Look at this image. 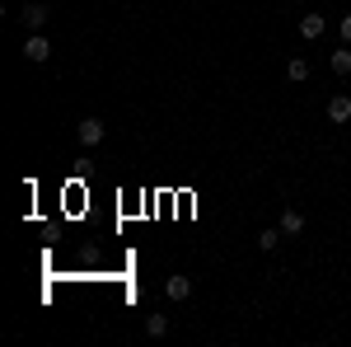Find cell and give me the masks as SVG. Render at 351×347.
<instances>
[{"label": "cell", "instance_id": "cell-8", "mask_svg": "<svg viewBox=\"0 0 351 347\" xmlns=\"http://www.w3.org/2000/svg\"><path fill=\"white\" fill-rule=\"evenodd\" d=\"M286 80H291V85L309 80V61H304V56H291V61H286Z\"/></svg>", "mask_w": 351, "mask_h": 347}, {"label": "cell", "instance_id": "cell-7", "mask_svg": "<svg viewBox=\"0 0 351 347\" xmlns=\"http://www.w3.org/2000/svg\"><path fill=\"white\" fill-rule=\"evenodd\" d=\"M19 19H24L28 33H38V28L47 24V10H43V5H24V14H19Z\"/></svg>", "mask_w": 351, "mask_h": 347}, {"label": "cell", "instance_id": "cell-10", "mask_svg": "<svg viewBox=\"0 0 351 347\" xmlns=\"http://www.w3.org/2000/svg\"><path fill=\"white\" fill-rule=\"evenodd\" d=\"M281 240H286V235H281V225H276V230H263V235H258V249H263V254H271Z\"/></svg>", "mask_w": 351, "mask_h": 347}, {"label": "cell", "instance_id": "cell-1", "mask_svg": "<svg viewBox=\"0 0 351 347\" xmlns=\"http://www.w3.org/2000/svg\"><path fill=\"white\" fill-rule=\"evenodd\" d=\"M24 56H28V61H47V56H52V43H47L43 33H28V43H24Z\"/></svg>", "mask_w": 351, "mask_h": 347}, {"label": "cell", "instance_id": "cell-12", "mask_svg": "<svg viewBox=\"0 0 351 347\" xmlns=\"http://www.w3.org/2000/svg\"><path fill=\"white\" fill-rule=\"evenodd\" d=\"M342 43H351V14L342 19Z\"/></svg>", "mask_w": 351, "mask_h": 347}, {"label": "cell", "instance_id": "cell-11", "mask_svg": "<svg viewBox=\"0 0 351 347\" xmlns=\"http://www.w3.org/2000/svg\"><path fill=\"white\" fill-rule=\"evenodd\" d=\"M145 333H150V338H164V333H169V320H164V315H150V320H145Z\"/></svg>", "mask_w": 351, "mask_h": 347}, {"label": "cell", "instance_id": "cell-2", "mask_svg": "<svg viewBox=\"0 0 351 347\" xmlns=\"http://www.w3.org/2000/svg\"><path fill=\"white\" fill-rule=\"evenodd\" d=\"M75 132H80V141H84V146H104V117H84V122L75 127Z\"/></svg>", "mask_w": 351, "mask_h": 347}, {"label": "cell", "instance_id": "cell-6", "mask_svg": "<svg viewBox=\"0 0 351 347\" xmlns=\"http://www.w3.org/2000/svg\"><path fill=\"white\" fill-rule=\"evenodd\" d=\"M164 295H169V300H188L192 295V277H169V282H164Z\"/></svg>", "mask_w": 351, "mask_h": 347}, {"label": "cell", "instance_id": "cell-9", "mask_svg": "<svg viewBox=\"0 0 351 347\" xmlns=\"http://www.w3.org/2000/svg\"><path fill=\"white\" fill-rule=\"evenodd\" d=\"M328 66H332L337 76H351V47H337V52L328 56Z\"/></svg>", "mask_w": 351, "mask_h": 347}, {"label": "cell", "instance_id": "cell-4", "mask_svg": "<svg viewBox=\"0 0 351 347\" xmlns=\"http://www.w3.org/2000/svg\"><path fill=\"white\" fill-rule=\"evenodd\" d=\"M328 122H337V127L351 122V99L347 94H332V99H328Z\"/></svg>", "mask_w": 351, "mask_h": 347}, {"label": "cell", "instance_id": "cell-3", "mask_svg": "<svg viewBox=\"0 0 351 347\" xmlns=\"http://www.w3.org/2000/svg\"><path fill=\"white\" fill-rule=\"evenodd\" d=\"M281 235H286V240H295V235H304V212H295V207H286V212H281Z\"/></svg>", "mask_w": 351, "mask_h": 347}, {"label": "cell", "instance_id": "cell-5", "mask_svg": "<svg viewBox=\"0 0 351 347\" xmlns=\"http://www.w3.org/2000/svg\"><path fill=\"white\" fill-rule=\"evenodd\" d=\"M324 28H328L324 14H304V19H300V38H309V43H314V38H324Z\"/></svg>", "mask_w": 351, "mask_h": 347}]
</instances>
